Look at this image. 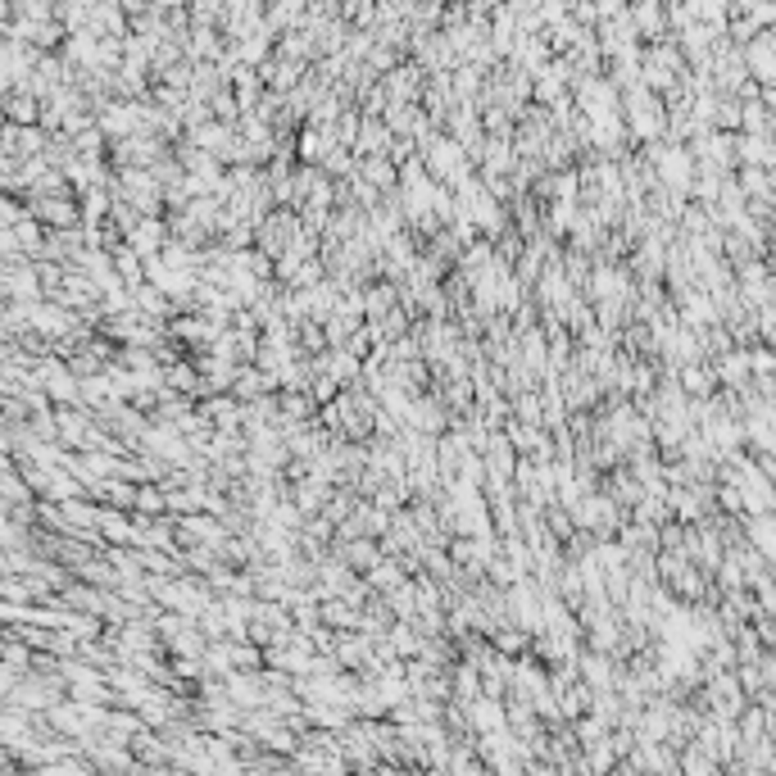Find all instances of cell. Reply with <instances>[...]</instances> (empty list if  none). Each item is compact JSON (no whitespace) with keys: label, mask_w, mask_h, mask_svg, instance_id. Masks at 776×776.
I'll use <instances>...</instances> for the list:
<instances>
[{"label":"cell","mask_w":776,"mask_h":776,"mask_svg":"<svg viewBox=\"0 0 776 776\" xmlns=\"http://www.w3.org/2000/svg\"><path fill=\"white\" fill-rule=\"evenodd\" d=\"M390 145H395V132H390L387 119H364L355 154H359V159H373V154H390Z\"/></svg>","instance_id":"cell-9"},{"label":"cell","mask_w":776,"mask_h":776,"mask_svg":"<svg viewBox=\"0 0 776 776\" xmlns=\"http://www.w3.org/2000/svg\"><path fill=\"white\" fill-rule=\"evenodd\" d=\"M387 641H390V649L399 654V658H409V654H418L422 649V636L413 632V622H395L387 632Z\"/></svg>","instance_id":"cell-17"},{"label":"cell","mask_w":776,"mask_h":776,"mask_svg":"<svg viewBox=\"0 0 776 776\" xmlns=\"http://www.w3.org/2000/svg\"><path fill=\"white\" fill-rule=\"evenodd\" d=\"M336 554H341L355 572H364V577H368V572L387 558V554H382V540H368V536H364V540H345V545L336 540Z\"/></svg>","instance_id":"cell-8"},{"label":"cell","mask_w":776,"mask_h":776,"mask_svg":"<svg viewBox=\"0 0 776 776\" xmlns=\"http://www.w3.org/2000/svg\"><path fill=\"white\" fill-rule=\"evenodd\" d=\"M96 128L105 132L114 145L141 136L145 132V101H105V105H96Z\"/></svg>","instance_id":"cell-1"},{"label":"cell","mask_w":776,"mask_h":776,"mask_svg":"<svg viewBox=\"0 0 776 776\" xmlns=\"http://www.w3.org/2000/svg\"><path fill=\"white\" fill-rule=\"evenodd\" d=\"M359 177L373 186V191H382V196H390V191H399V164L390 159V154H373V159H359Z\"/></svg>","instance_id":"cell-7"},{"label":"cell","mask_w":776,"mask_h":776,"mask_svg":"<svg viewBox=\"0 0 776 776\" xmlns=\"http://www.w3.org/2000/svg\"><path fill=\"white\" fill-rule=\"evenodd\" d=\"M32 218L46 228V232H69V228H82V205L78 196H37L27 200Z\"/></svg>","instance_id":"cell-2"},{"label":"cell","mask_w":776,"mask_h":776,"mask_svg":"<svg viewBox=\"0 0 776 776\" xmlns=\"http://www.w3.org/2000/svg\"><path fill=\"white\" fill-rule=\"evenodd\" d=\"M0 291H5V300H18V304H41L46 300V286H41V272H37L32 259L5 268L0 272Z\"/></svg>","instance_id":"cell-4"},{"label":"cell","mask_w":776,"mask_h":776,"mask_svg":"<svg viewBox=\"0 0 776 776\" xmlns=\"http://www.w3.org/2000/svg\"><path fill=\"white\" fill-rule=\"evenodd\" d=\"M114 263H119V277L128 282L132 291H136V286H145V259H141V255H132L128 246H119V250H114Z\"/></svg>","instance_id":"cell-16"},{"label":"cell","mask_w":776,"mask_h":776,"mask_svg":"<svg viewBox=\"0 0 776 776\" xmlns=\"http://www.w3.org/2000/svg\"><path fill=\"white\" fill-rule=\"evenodd\" d=\"M14 18H18V23H55V18H59V5H50V0H18V5H14Z\"/></svg>","instance_id":"cell-15"},{"label":"cell","mask_w":776,"mask_h":776,"mask_svg":"<svg viewBox=\"0 0 776 776\" xmlns=\"http://www.w3.org/2000/svg\"><path fill=\"white\" fill-rule=\"evenodd\" d=\"M364 581H368L373 590L390 595V590H399V586L409 581V572H404V563H399V558H382V563H377V568H373V572H368Z\"/></svg>","instance_id":"cell-10"},{"label":"cell","mask_w":776,"mask_h":776,"mask_svg":"<svg viewBox=\"0 0 776 776\" xmlns=\"http://www.w3.org/2000/svg\"><path fill=\"white\" fill-rule=\"evenodd\" d=\"M323 622H327V632L336 627V632H355V627H364V613H355V604H345V600H327L323 604Z\"/></svg>","instance_id":"cell-13"},{"label":"cell","mask_w":776,"mask_h":776,"mask_svg":"<svg viewBox=\"0 0 776 776\" xmlns=\"http://www.w3.org/2000/svg\"><path fill=\"white\" fill-rule=\"evenodd\" d=\"M168 241H173V232H168V218H145L136 232H132L128 246L132 255H141V259H159L164 250H168Z\"/></svg>","instance_id":"cell-5"},{"label":"cell","mask_w":776,"mask_h":776,"mask_svg":"<svg viewBox=\"0 0 776 776\" xmlns=\"http://www.w3.org/2000/svg\"><path fill=\"white\" fill-rule=\"evenodd\" d=\"M514 422H522V427H545V395H536V390L514 395Z\"/></svg>","instance_id":"cell-14"},{"label":"cell","mask_w":776,"mask_h":776,"mask_svg":"<svg viewBox=\"0 0 776 776\" xmlns=\"http://www.w3.org/2000/svg\"><path fill=\"white\" fill-rule=\"evenodd\" d=\"M359 581V572L341 558V554H323L318 558V581H314V595L327 604V600H345L350 586Z\"/></svg>","instance_id":"cell-3"},{"label":"cell","mask_w":776,"mask_h":776,"mask_svg":"<svg viewBox=\"0 0 776 776\" xmlns=\"http://www.w3.org/2000/svg\"><path fill=\"white\" fill-rule=\"evenodd\" d=\"M132 295H136V309H141L145 318H154V323H164V318L173 314V300H168L159 286H150V282H145V286H136Z\"/></svg>","instance_id":"cell-11"},{"label":"cell","mask_w":776,"mask_h":776,"mask_svg":"<svg viewBox=\"0 0 776 776\" xmlns=\"http://www.w3.org/2000/svg\"><path fill=\"white\" fill-rule=\"evenodd\" d=\"M277 404H282V422H309V413H314L318 399H314L309 390H282Z\"/></svg>","instance_id":"cell-12"},{"label":"cell","mask_w":776,"mask_h":776,"mask_svg":"<svg viewBox=\"0 0 776 776\" xmlns=\"http://www.w3.org/2000/svg\"><path fill=\"white\" fill-rule=\"evenodd\" d=\"M740 154H745L749 164H776V150H772V141H768V136H745Z\"/></svg>","instance_id":"cell-18"},{"label":"cell","mask_w":776,"mask_h":776,"mask_svg":"<svg viewBox=\"0 0 776 776\" xmlns=\"http://www.w3.org/2000/svg\"><path fill=\"white\" fill-rule=\"evenodd\" d=\"M445 422H450V413H445L441 395H418V399H413V413H409V427H413V431H422V436L441 441Z\"/></svg>","instance_id":"cell-6"},{"label":"cell","mask_w":776,"mask_h":776,"mask_svg":"<svg viewBox=\"0 0 776 776\" xmlns=\"http://www.w3.org/2000/svg\"><path fill=\"white\" fill-rule=\"evenodd\" d=\"M722 377L727 382H745V355H727L722 359Z\"/></svg>","instance_id":"cell-19"}]
</instances>
